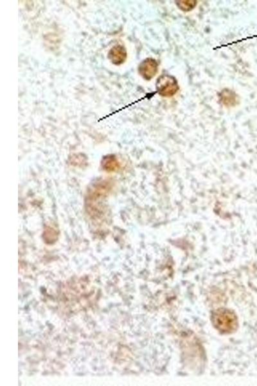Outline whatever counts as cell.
Masks as SVG:
<instances>
[{"mask_svg": "<svg viewBox=\"0 0 257 386\" xmlns=\"http://www.w3.org/2000/svg\"><path fill=\"white\" fill-rule=\"evenodd\" d=\"M156 88L162 96H173L178 92V83L172 76L164 75L158 78Z\"/></svg>", "mask_w": 257, "mask_h": 386, "instance_id": "cell-1", "label": "cell"}, {"mask_svg": "<svg viewBox=\"0 0 257 386\" xmlns=\"http://www.w3.org/2000/svg\"><path fill=\"white\" fill-rule=\"evenodd\" d=\"M138 72L146 80H151L158 72V64L153 59H146L141 62Z\"/></svg>", "mask_w": 257, "mask_h": 386, "instance_id": "cell-2", "label": "cell"}, {"mask_svg": "<svg viewBox=\"0 0 257 386\" xmlns=\"http://www.w3.org/2000/svg\"><path fill=\"white\" fill-rule=\"evenodd\" d=\"M108 58L113 64L120 65L125 62L127 58L126 48L121 44L114 46L109 52Z\"/></svg>", "mask_w": 257, "mask_h": 386, "instance_id": "cell-3", "label": "cell"}]
</instances>
